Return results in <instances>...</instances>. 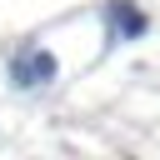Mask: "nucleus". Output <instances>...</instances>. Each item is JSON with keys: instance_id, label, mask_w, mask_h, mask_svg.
Returning a JSON list of instances; mask_svg holds the SVG:
<instances>
[{"instance_id": "obj_1", "label": "nucleus", "mask_w": 160, "mask_h": 160, "mask_svg": "<svg viewBox=\"0 0 160 160\" xmlns=\"http://www.w3.org/2000/svg\"><path fill=\"white\" fill-rule=\"evenodd\" d=\"M55 75H60V65H55V55H50V50H40V45H30V50H20V55L10 60V85H15V90L50 85Z\"/></svg>"}, {"instance_id": "obj_2", "label": "nucleus", "mask_w": 160, "mask_h": 160, "mask_svg": "<svg viewBox=\"0 0 160 160\" xmlns=\"http://www.w3.org/2000/svg\"><path fill=\"white\" fill-rule=\"evenodd\" d=\"M150 30V20H145V10H135L130 0H110L105 5V45H115V40H140Z\"/></svg>"}]
</instances>
